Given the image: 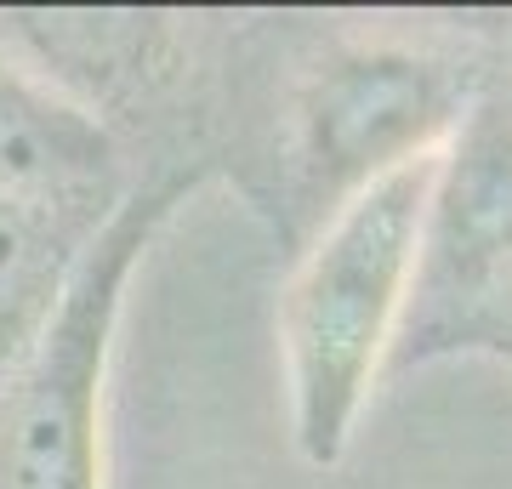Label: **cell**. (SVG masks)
<instances>
[{
	"label": "cell",
	"mask_w": 512,
	"mask_h": 489,
	"mask_svg": "<svg viewBox=\"0 0 512 489\" xmlns=\"http://www.w3.org/2000/svg\"><path fill=\"white\" fill-rule=\"evenodd\" d=\"M478 91L456 57L404 40H342L291 91L285 160L313 228L370 182L433 160Z\"/></svg>",
	"instance_id": "cell-4"
},
{
	"label": "cell",
	"mask_w": 512,
	"mask_h": 489,
	"mask_svg": "<svg viewBox=\"0 0 512 489\" xmlns=\"http://www.w3.org/2000/svg\"><path fill=\"white\" fill-rule=\"evenodd\" d=\"M92 228H80L74 211L0 200V381L12 376V364L52 319L57 290Z\"/></svg>",
	"instance_id": "cell-7"
},
{
	"label": "cell",
	"mask_w": 512,
	"mask_h": 489,
	"mask_svg": "<svg viewBox=\"0 0 512 489\" xmlns=\"http://www.w3.org/2000/svg\"><path fill=\"white\" fill-rule=\"evenodd\" d=\"M109 182L114 137L92 103L0 57V200L80 211Z\"/></svg>",
	"instance_id": "cell-5"
},
{
	"label": "cell",
	"mask_w": 512,
	"mask_h": 489,
	"mask_svg": "<svg viewBox=\"0 0 512 489\" xmlns=\"http://www.w3.org/2000/svg\"><path fill=\"white\" fill-rule=\"evenodd\" d=\"M433 160H416L370 182L342 211L313 228L279 296V353L291 438L308 467H336L348 455L359 416L382 381L410 302L416 228Z\"/></svg>",
	"instance_id": "cell-1"
},
{
	"label": "cell",
	"mask_w": 512,
	"mask_h": 489,
	"mask_svg": "<svg viewBox=\"0 0 512 489\" xmlns=\"http://www.w3.org/2000/svg\"><path fill=\"white\" fill-rule=\"evenodd\" d=\"M12 35L57 91H126L165 69L171 23L148 12H12Z\"/></svg>",
	"instance_id": "cell-6"
},
{
	"label": "cell",
	"mask_w": 512,
	"mask_h": 489,
	"mask_svg": "<svg viewBox=\"0 0 512 489\" xmlns=\"http://www.w3.org/2000/svg\"><path fill=\"white\" fill-rule=\"evenodd\" d=\"M194 188L200 171L154 177L120 194L86 234L52 319L0 381V489H109L103 410L126 290Z\"/></svg>",
	"instance_id": "cell-2"
},
{
	"label": "cell",
	"mask_w": 512,
	"mask_h": 489,
	"mask_svg": "<svg viewBox=\"0 0 512 489\" xmlns=\"http://www.w3.org/2000/svg\"><path fill=\"white\" fill-rule=\"evenodd\" d=\"M484 353H490V359H501V364H512V319L490 336V347H484Z\"/></svg>",
	"instance_id": "cell-8"
},
{
	"label": "cell",
	"mask_w": 512,
	"mask_h": 489,
	"mask_svg": "<svg viewBox=\"0 0 512 489\" xmlns=\"http://www.w3.org/2000/svg\"><path fill=\"white\" fill-rule=\"evenodd\" d=\"M512 319V86L478 80L427 171L393 364L484 353Z\"/></svg>",
	"instance_id": "cell-3"
}]
</instances>
